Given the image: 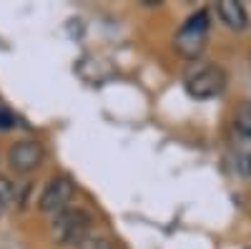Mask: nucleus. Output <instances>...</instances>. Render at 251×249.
<instances>
[{
	"label": "nucleus",
	"instance_id": "obj_1",
	"mask_svg": "<svg viewBox=\"0 0 251 249\" xmlns=\"http://www.w3.org/2000/svg\"><path fill=\"white\" fill-rule=\"evenodd\" d=\"M93 226V217L91 212L80 209H63L53 217V224H50V234L58 244H78L80 239H86L88 232Z\"/></svg>",
	"mask_w": 251,
	"mask_h": 249
},
{
	"label": "nucleus",
	"instance_id": "obj_2",
	"mask_svg": "<svg viewBox=\"0 0 251 249\" xmlns=\"http://www.w3.org/2000/svg\"><path fill=\"white\" fill-rule=\"evenodd\" d=\"M208 13L206 10H196L194 15L186 18V23L178 28L176 38H174V46L183 58H199L203 46H206V38H208Z\"/></svg>",
	"mask_w": 251,
	"mask_h": 249
},
{
	"label": "nucleus",
	"instance_id": "obj_3",
	"mask_svg": "<svg viewBox=\"0 0 251 249\" xmlns=\"http://www.w3.org/2000/svg\"><path fill=\"white\" fill-rule=\"evenodd\" d=\"M224 88H226V73L216 66H199L186 78V91L194 98H214Z\"/></svg>",
	"mask_w": 251,
	"mask_h": 249
},
{
	"label": "nucleus",
	"instance_id": "obj_4",
	"mask_svg": "<svg viewBox=\"0 0 251 249\" xmlns=\"http://www.w3.org/2000/svg\"><path fill=\"white\" fill-rule=\"evenodd\" d=\"M75 194V184L68 176H55L46 184L43 194L38 199V209L46 214H58L63 209H68V201Z\"/></svg>",
	"mask_w": 251,
	"mask_h": 249
},
{
	"label": "nucleus",
	"instance_id": "obj_5",
	"mask_svg": "<svg viewBox=\"0 0 251 249\" xmlns=\"http://www.w3.org/2000/svg\"><path fill=\"white\" fill-rule=\"evenodd\" d=\"M46 151H43V143H38V141H18L10 146L8 151V164H10V169L18 171V174H30L35 171L40 161H43Z\"/></svg>",
	"mask_w": 251,
	"mask_h": 249
},
{
	"label": "nucleus",
	"instance_id": "obj_6",
	"mask_svg": "<svg viewBox=\"0 0 251 249\" xmlns=\"http://www.w3.org/2000/svg\"><path fill=\"white\" fill-rule=\"evenodd\" d=\"M216 10H219V18L231 30H241L246 26V10H244V5L239 3V0H221V3L216 5Z\"/></svg>",
	"mask_w": 251,
	"mask_h": 249
},
{
	"label": "nucleus",
	"instance_id": "obj_7",
	"mask_svg": "<svg viewBox=\"0 0 251 249\" xmlns=\"http://www.w3.org/2000/svg\"><path fill=\"white\" fill-rule=\"evenodd\" d=\"M234 131L236 136L244 138V143L251 141V103L249 101H244L234 113Z\"/></svg>",
	"mask_w": 251,
	"mask_h": 249
},
{
	"label": "nucleus",
	"instance_id": "obj_8",
	"mask_svg": "<svg viewBox=\"0 0 251 249\" xmlns=\"http://www.w3.org/2000/svg\"><path fill=\"white\" fill-rule=\"evenodd\" d=\"M75 249H116L113 247V242L108 239V237H103V234H88L86 239H80L78 244H75Z\"/></svg>",
	"mask_w": 251,
	"mask_h": 249
},
{
	"label": "nucleus",
	"instance_id": "obj_9",
	"mask_svg": "<svg viewBox=\"0 0 251 249\" xmlns=\"http://www.w3.org/2000/svg\"><path fill=\"white\" fill-rule=\"evenodd\" d=\"M13 196H15V189H13L10 179L0 176V214H3V212L8 209V206L13 204Z\"/></svg>",
	"mask_w": 251,
	"mask_h": 249
},
{
	"label": "nucleus",
	"instance_id": "obj_10",
	"mask_svg": "<svg viewBox=\"0 0 251 249\" xmlns=\"http://www.w3.org/2000/svg\"><path fill=\"white\" fill-rule=\"evenodd\" d=\"M236 169H239L241 176H251V151L249 149L236 154Z\"/></svg>",
	"mask_w": 251,
	"mask_h": 249
},
{
	"label": "nucleus",
	"instance_id": "obj_11",
	"mask_svg": "<svg viewBox=\"0 0 251 249\" xmlns=\"http://www.w3.org/2000/svg\"><path fill=\"white\" fill-rule=\"evenodd\" d=\"M13 123H15L13 113H10V111H5V109H0V129H10Z\"/></svg>",
	"mask_w": 251,
	"mask_h": 249
}]
</instances>
